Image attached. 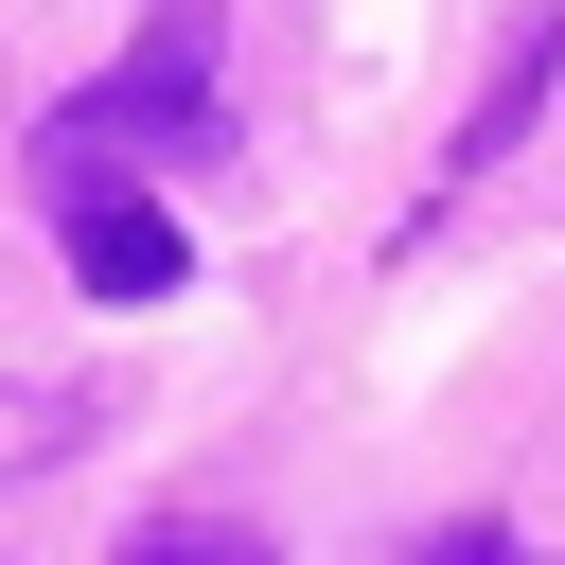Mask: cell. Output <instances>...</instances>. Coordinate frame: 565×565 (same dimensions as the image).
I'll use <instances>...</instances> for the list:
<instances>
[{"instance_id":"6da1fadb","label":"cell","mask_w":565,"mask_h":565,"mask_svg":"<svg viewBox=\"0 0 565 565\" xmlns=\"http://www.w3.org/2000/svg\"><path fill=\"white\" fill-rule=\"evenodd\" d=\"M141 159H230V124H212V0H159V18H141V53H124L88 106H53V124H35V177H53V194L141 177Z\"/></svg>"},{"instance_id":"7a4b0ae2","label":"cell","mask_w":565,"mask_h":565,"mask_svg":"<svg viewBox=\"0 0 565 565\" xmlns=\"http://www.w3.org/2000/svg\"><path fill=\"white\" fill-rule=\"evenodd\" d=\"M53 230H71V282H88V300H177V282H194V247H177V212H159L141 177L53 194Z\"/></svg>"},{"instance_id":"3957f363","label":"cell","mask_w":565,"mask_h":565,"mask_svg":"<svg viewBox=\"0 0 565 565\" xmlns=\"http://www.w3.org/2000/svg\"><path fill=\"white\" fill-rule=\"evenodd\" d=\"M547 71H565V0H512V53H494V88H477V124H459V177H494V159L530 141Z\"/></svg>"},{"instance_id":"277c9868","label":"cell","mask_w":565,"mask_h":565,"mask_svg":"<svg viewBox=\"0 0 565 565\" xmlns=\"http://www.w3.org/2000/svg\"><path fill=\"white\" fill-rule=\"evenodd\" d=\"M124 565H265V547H247V530H141Z\"/></svg>"}]
</instances>
